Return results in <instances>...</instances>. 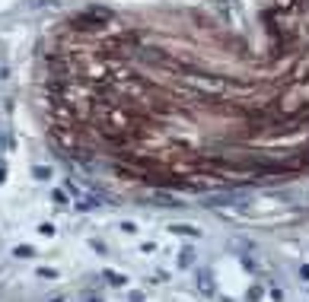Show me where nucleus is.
Listing matches in <instances>:
<instances>
[{
  "label": "nucleus",
  "instance_id": "nucleus-5",
  "mask_svg": "<svg viewBox=\"0 0 309 302\" xmlns=\"http://www.w3.org/2000/svg\"><path fill=\"white\" fill-rule=\"evenodd\" d=\"M105 280H109L112 286H125L128 277H125V274H115V271H105Z\"/></svg>",
  "mask_w": 309,
  "mask_h": 302
},
{
  "label": "nucleus",
  "instance_id": "nucleus-12",
  "mask_svg": "<svg viewBox=\"0 0 309 302\" xmlns=\"http://www.w3.org/2000/svg\"><path fill=\"white\" fill-rule=\"evenodd\" d=\"M7 178V169H0V181H4Z\"/></svg>",
  "mask_w": 309,
  "mask_h": 302
},
{
  "label": "nucleus",
  "instance_id": "nucleus-4",
  "mask_svg": "<svg viewBox=\"0 0 309 302\" xmlns=\"http://www.w3.org/2000/svg\"><path fill=\"white\" fill-rule=\"evenodd\" d=\"M198 286H201V293H213V283H210L207 271H201V274H198Z\"/></svg>",
  "mask_w": 309,
  "mask_h": 302
},
{
  "label": "nucleus",
  "instance_id": "nucleus-7",
  "mask_svg": "<svg viewBox=\"0 0 309 302\" xmlns=\"http://www.w3.org/2000/svg\"><path fill=\"white\" fill-rule=\"evenodd\" d=\"M13 255H16V258H32L35 251H32L29 245H16V248H13Z\"/></svg>",
  "mask_w": 309,
  "mask_h": 302
},
{
  "label": "nucleus",
  "instance_id": "nucleus-13",
  "mask_svg": "<svg viewBox=\"0 0 309 302\" xmlns=\"http://www.w3.org/2000/svg\"><path fill=\"white\" fill-rule=\"evenodd\" d=\"M89 302H99V299H92V296H89Z\"/></svg>",
  "mask_w": 309,
  "mask_h": 302
},
{
  "label": "nucleus",
  "instance_id": "nucleus-9",
  "mask_svg": "<svg viewBox=\"0 0 309 302\" xmlns=\"http://www.w3.org/2000/svg\"><path fill=\"white\" fill-rule=\"evenodd\" d=\"M39 232H42V236H54V226H51V223H42Z\"/></svg>",
  "mask_w": 309,
  "mask_h": 302
},
{
  "label": "nucleus",
  "instance_id": "nucleus-1",
  "mask_svg": "<svg viewBox=\"0 0 309 302\" xmlns=\"http://www.w3.org/2000/svg\"><path fill=\"white\" fill-rule=\"evenodd\" d=\"M109 19H112V13H109L105 7H86V10H80V13L70 19V26H74V29H86V32H89V29H102Z\"/></svg>",
  "mask_w": 309,
  "mask_h": 302
},
{
  "label": "nucleus",
  "instance_id": "nucleus-11",
  "mask_svg": "<svg viewBox=\"0 0 309 302\" xmlns=\"http://www.w3.org/2000/svg\"><path fill=\"white\" fill-rule=\"evenodd\" d=\"M300 277H303V280H309V264H306V267H300Z\"/></svg>",
  "mask_w": 309,
  "mask_h": 302
},
{
  "label": "nucleus",
  "instance_id": "nucleus-10",
  "mask_svg": "<svg viewBox=\"0 0 309 302\" xmlns=\"http://www.w3.org/2000/svg\"><path fill=\"white\" fill-rule=\"evenodd\" d=\"M51 200H54V204H67V194H64V191H54Z\"/></svg>",
  "mask_w": 309,
  "mask_h": 302
},
{
  "label": "nucleus",
  "instance_id": "nucleus-3",
  "mask_svg": "<svg viewBox=\"0 0 309 302\" xmlns=\"http://www.w3.org/2000/svg\"><path fill=\"white\" fill-rule=\"evenodd\" d=\"M175 236H188V239H198L201 236V229H195V226H188V223H175V226H169Z\"/></svg>",
  "mask_w": 309,
  "mask_h": 302
},
{
  "label": "nucleus",
  "instance_id": "nucleus-8",
  "mask_svg": "<svg viewBox=\"0 0 309 302\" xmlns=\"http://www.w3.org/2000/svg\"><path fill=\"white\" fill-rule=\"evenodd\" d=\"M35 178H51V169H45V165H35Z\"/></svg>",
  "mask_w": 309,
  "mask_h": 302
},
{
  "label": "nucleus",
  "instance_id": "nucleus-6",
  "mask_svg": "<svg viewBox=\"0 0 309 302\" xmlns=\"http://www.w3.org/2000/svg\"><path fill=\"white\" fill-rule=\"evenodd\" d=\"M192 261H195V251H192V248H182V255H179V267H192Z\"/></svg>",
  "mask_w": 309,
  "mask_h": 302
},
{
  "label": "nucleus",
  "instance_id": "nucleus-2",
  "mask_svg": "<svg viewBox=\"0 0 309 302\" xmlns=\"http://www.w3.org/2000/svg\"><path fill=\"white\" fill-rule=\"evenodd\" d=\"M188 86L198 89V92H207V95H220L227 89V80L223 77H210V74H192L188 77Z\"/></svg>",
  "mask_w": 309,
  "mask_h": 302
}]
</instances>
